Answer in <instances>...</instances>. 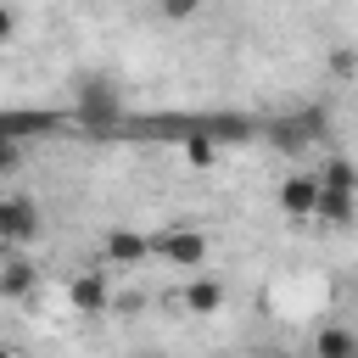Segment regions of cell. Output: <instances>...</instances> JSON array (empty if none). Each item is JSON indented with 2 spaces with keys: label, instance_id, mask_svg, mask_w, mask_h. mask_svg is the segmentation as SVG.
Returning a JSON list of instances; mask_svg holds the SVG:
<instances>
[{
  "label": "cell",
  "instance_id": "obj_1",
  "mask_svg": "<svg viewBox=\"0 0 358 358\" xmlns=\"http://www.w3.org/2000/svg\"><path fill=\"white\" fill-rule=\"evenodd\" d=\"M34 235H39V207H34V196H0V241L22 246V241H34Z\"/></svg>",
  "mask_w": 358,
  "mask_h": 358
},
{
  "label": "cell",
  "instance_id": "obj_2",
  "mask_svg": "<svg viewBox=\"0 0 358 358\" xmlns=\"http://www.w3.org/2000/svg\"><path fill=\"white\" fill-rule=\"evenodd\" d=\"M117 112H123V106H117V95H112L101 78L78 90V123H84V129H112V123H117Z\"/></svg>",
  "mask_w": 358,
  "mask_h": 358
},
{
  "label": "cell",
  "instance_id": "obj_3",
  "mask_svg": "<svg viewBox=\"0 0 358 358\" xmlns=\"http://www.w3.org/2000/svg\"><path fill=\"white\" fill-rule=\"evenodd\" d=\"M162 257H168L173 268H196V263L207 257V235H201L196 224H173V229L162 235Z\"/></svg>",
  "mask_w": 358,
  "mask_h": 358
},
{
  "label": "cell",
  "instance_id": "obj_4",
  "mask_svg": "<svg viewBox=\"0 0 358 358\" xmlns=\"http://www.w3.org/2000/svg\"><path fill=\"white\" fill-rule=\"evenodd\" d=\"M313 207H319V173H291L280 185V213L285 218H313Z\"/></svg>",
  "mask_w": 358,
  "mask_h": 358
},
{
  "label": "cell",
  "instance_id": "obj_5",
  "mask_svg": "<svg viewBox=\"0 0 358 358\" xmlns=\"http://www.w3.org/2000/svg\"><path fill=\"white\" fill-rule=\"evenodd\" d=\"M313 218H319V224H330V229L352 224V218H358V190H336V185H319V207H313Z\"/></svg>",
  "mask_w": 358,
  "mask_h": 358
},
{
  "label": "cell",
  "instance_id": "obj_6",
  "mask_svg": "<svg viewBox=\"0 0 358 358\" xmlns=\"http://www.w3.org/2000/svg\"><path fill=\"white\" fill-rule=\"evenodd\" d=\"M101 252H106V263H117V268H134V263L151 252V241H145V235H134V229H106Z\"/></svg>",
  "mask_w": 358,
  "mask_h": 358
},
{
  "label": "cell",
  "instance_id": "obj_7",
  "mask_svg": "<svg viewBox=\"0 0 358 358\" xmlns=\"http://www.w3.org/2000/svg\"><path fill=\"white\" fill-rule=\"evenodd\" d=\"M185 308L190 313H218L224 308V285L218 280H190L185 285Z\"/></svg>",
  "mask_w": 358,
  "mask_h": 358
},
{
  "label": "cell",
  "instance_id": "obj_8",
  "mask_svg": "<svg viewBox=\"0 0 358 358\" xmlns=\"http://www.w3.org/2000/svg\"><path fill=\"white\" fill-rule=\"evenodd\" d=\"M28 291H34V263L11 257V263L0 268V296H6V302H17V296H28Z\"/></svg>",
  "mask_w": 358,
  "mask_h": 358
},
{
  "label": "cell",
  "instance_id": "obj_9",
  "mask_svg": "<svg viewBox=\"0 0 358 358\" xmlns=\"http://www.w3.org/2000/svg\"><path fill=\"white\" fill-rule=\"evenodd\" d=\"M73 308L101 313V308H106V280H101V274H78V280H73Z\"/></svg>",
  "mask_w": 358,
  "mask_h": 358
},
{
  "label": "cell",
  "instance_id": "obj_10",
  "mask_svg": "<svg viewBox=\"0 0 358 358\" xmlns=\"http://www.w3.org/2000/svg\"><path fill=\"white\" fill-rule=\"evenodd\" d=\"M319 173V185H336V190H358V168L347 162V157H330L324 168H313Z\"/></svg>",
  "mask_w": 358,
  "mask_h": 358
},
{
  "label": "cell",
  "instance_id": "obj_11",
  "mask_svg": "<svg viewBox=\"0 0 358 358\" xmlns=\"http://www.w3.org/2000/svg\"><path fill=\"white\" fill-rule=\"evenodd\" d=\"M313 352L319 358H347V352H358V336L352 330H324V336H313Z\"/></svg>",
  "mask_w": 358,
  "mask_h": 358
},
{
  "label": "cell",
  "instance_id": "obj_12",
  "mask_svg": "<svg viewBox=\"0 0 358 358\" xmlns=\"http://www.w3.org/2000/svg\"><path fill=\"white\" fill-rule=\"evenodd\" d=\"M308 129H313V117H296V123H274V140H280L285 151H302V145H308Z\"/></svg>",
  "mask_w": 358,
  "mask_h": 358
},
{
  "label": "cell",
  "instance_id": "obj_13",
  "mask_svg": "<svg viewBox=\"0 0 358 358\" xmlns=\"http://www.w3.org/2000/svg\"><path fill=\"white\" fill-rule=\"evenodd\" d=\"M17 162H22V140L0 129V173H17Z\"/></svg>",
  "mask_w": 358,
  "mask_h": 358
},
{
  "label": "cell",
  "instance_id": "obj_14",
  "mask_svg": "<svg viewBox=\"0 0 358 358\" xmlns=\"http://www.w3.org/2000/svg\"><path fill=\"white\" fill-rule=\"evenodd\" d=\"M196 0H162V17H190Z\"/></svg>",
  "mask_w": 358,
  "mask_h": 358
},
{
  "label": "cell",
  "instance_id": "obj_15",
  "mask_svg": "<svg viewBox=\"0 0 358 358\" xmlns=\"http://www.w3.org/2000/svg\"><path fill=\"white\" fill-rule=\"evenodd\" d=\"M11 28H17V22H11V11H6V6H0V45H6V39H11Z\"/></svg>",
  "mask_w": 358,
  "mask_h": 358
}]
</instances>
